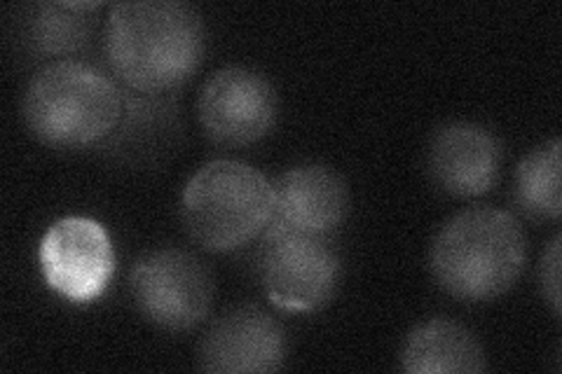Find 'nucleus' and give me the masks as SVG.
I'll use <instances>...</instances> for the list:
<instances>
[{"mask_svg":"<svg viewBox=\"0 0 562 374\" xmlns=\"http://www.w3.org/2000/svg\"><path fill=\"white\" fill-rule=\"evenodd\" d=\"M206 29L183 0H125L103 26V57L113 78L144 97L181 89L204 59Z\"/></svg>","mask_w":562,"mask_h":374,"instance_id":"obj_1","label":"nucleus"},{"mask_svg":"<svg viewBox=\"0 0 562 374\" xmlns=\"http://www.w3.org/2000/svg\"><path fill=\"white\" fill-rule=\"evenodd\" d=\"M26 129L43 146L90 150L105 146L125 117V89L105 70L76 61H52L24 92Z\"/></svg>","mask_w":562,"mask_h":374,"instance_id":"obj_2","label":"nucleus"},{"mask_svg":"<svg viewBox=\"0 0 562 374\" xmlns=\"http://www.w3.org/2000/svg\"><path fill=\"white\" fill-rule=\"evenodd\" d=\"M527 262V237L514 213L464 208L438 229L429 270L441 291L462 302H490L512 291Z\"/></svg>","mask_w":562,"mask_h":374,"instance_id":"obj_3","label":"nucleus"},{"mask_svg":"<svg viewBox=\"0 0 562 374\" xmlns=\"http://www.w3.org/2000/svg\"><path fill=\"white\" fill-rule=\"evenodd\" d=\"M274 188L256 167L214 159L181 192L186 235L209 253H233L262 237L272 223Z\"/></svg>","mask_w":562,"mask_h":374,"instance_id":"obj_4","label":"nucleus"},{"mask_svg":"<svg viewBox=\"0 0 562 374\" xmlns=\"http://www.w3.org/2000/svg\"><path fill=\"white\" fill-rule=\"evenodd\" d=\"M256 272L272 305L281 311H316L336 295L342 258L330 237L268 225L256 258Z\"/></svg>","mask_w":562,"mask_h":374,"instance_id":"obj_5","label":"nucleus"},{"mask_svg":"<svg viewBox=\"0 0 562 374\" xmlns=\"http://www.w3.org/2000/svg\"><path fill=\"white\" fill-rule=\"evenodd\" d=\"M134 307L167 332L202 326L216 299V281L206 262L183 248H155L136 258L130 272Z\"/></svg>","mask_w":562,"mask_h":374,"instance_id":"obj_6","label":"nucleus"},{"mask_svg":"<svg viewBox=\"0 0 562 374\" xmlns=\"http://www.w3.org/2000/svg\"><path fill=\"white\" fill-rule=\"evenodd\" d=\"M47 286L74 305L99 299L115 274V246L99 220L68 216L49 225L38 246Z\"/></svg>","mask_w":562,"mask_h":374,"instance_id":"obj_7","label":"nucleus"},{"mask_svg":"<svg viewBox=\"0 0 562 374\" xmlns=\"http://www.w3.org/2000/svg\"><path fill=\"white\" fill-rule=\"evenodd\" d=\"M277 115V89L254 68H221L200 89L198 120L204 136L218 146L258 144L274 129Z\"/></svg>","mask_w":562,"mask_h":374,"instance_id":"obj_8","label":"nucleus"},{"mask_svg":"<svg viewBox=\"0 0 562 374\" xmlns=\"http://www.w3.org/2000/svg\"><path fill=\"white\" fill-rule=\"evenodd\" d=\"M284 326L258 305H239L211 324L198 347V370L211 374H266L284 367Z\"/></svg>","mask_w":562,"mask_h":374,"instance_id":"obj_9","label":"nucleus"},{"mask_svg":"<svg viewBox=\"0 0 562 374\" xmlns=\"http://www.w3.org/2000/svg\"><path fill=\"white\" fill-rule=\"evenodd\" d=\"M504 150L479 122H448L429 144L427 169L434 185L457 200L483 197L499 181Z\"/></svg>","mask_w":562,"mask_h":374,"instance_id":"obj_10","label":"nucleus"},{"mask_svg":"<svg viewBox=\"0 0 562 374\" xmlns=\"http://www.w3.org/2000/svg\"><path fill=\"white\" fill-rule=\"evenodd\" d=\"M272 188L274 213L270 225L330 237L347 220L349 188L345 178L326 165L291 167Z\"/></svg>","mask_w":562,"mask_h":374,"instance_id":"obj_11","label":"nucleus"},{"mask_svg":"<svg viewBox=\"0 0 562 374\" xmlns=\"http://www.w3.org/2000/svg\"><path fill=\"white\" fill-rule=\"evenodd\" d=\"M101 0H43L20 8L14 20V43L31 61L74 57L90 45L97 31Z\"/></svg>","mask_w":562,"mask_h":374,"instance_id":"obj_12","label":"nucleus"},{"mask_svg":"<svg viewBox=\"0 0 562 374\" xmlns=\"http://www.w3.org/2000/svg\"><path fill=\"white\" fill-rule=\"evenodd\" d=\"M401 367L411 374H479L487 370V359L467 326L436 316L408 332Z\"/></svg>","mask_w":562,"mask_h":374,"instance_id":"obj_13","label":"nucleus"},{"mask_svg":"<svg viewBox=\"0 0 562 374\" xmlns=\"http://www.w3.org/2000/svg\"><path fill=\"white\" fill-rule=\"evenodd\" d=\"M560 138H551L522 157L514 178L516 206L532 220H558L560 200Z\"/></svg>","mask_w":562,"mask_h":374,"instance_id":"obj_14","label":"nucleus"},{"mask_svg":"<svg viewBox=\"0 0 562 374\" xmlns=\"http://www.w3.org/2000/svg\"><path fill=\"white\" fill-rule=\"evenodd\" d=\"M560 241L562 237L555 235L549 246L543 248V256L539 262V288L543 299L549 302V307L555 318H560L562 302H560Z\"/></svg>","mask_w":562,"mask_h":374,"instance_id":"obj_15","label":"nucleus"}]
</instances>
